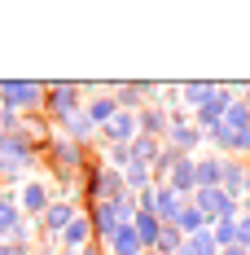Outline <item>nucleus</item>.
I'll return each instance as SVG.
<instances>
[{
    "label": "nucleus",
    "instance_id": "nucleus-18",
    "mask_svg": "<svg viewBox=\"0 0 250 255\" xmlns=\"http://www.w3.org/2000/svg\"><path fill=\"white\" fill-rule=\"evenodd\" d=\"M83 115H88V124L101 132V128H105L114 115H119V106H114V97H92V102L83 106Z\"/></svg>",
    "mask_w": 250,
    "mask_h": 255
},
{
    "label": "nucleus",
    "instance_id": "nucleus-11",
    "mask_svg": "<svg viewBox=\"0 0 250 255\" xmlns=\"http://www.w3.org/2000/svg\"><path fill=\"white\" fill-rule=\"evenodd\" d=\"M136 128H141V136H154V141H163V136H167V128H171V115H167L158 102H150L141 115H136Z\"/></svg>",
    "mask_w": 250,
    "mask_h": 255
},
{
    "label": "nucleus",
    "instance_id": "nucleus-15",
    "mask_svg": "<svg viewBox=\"0 0 250 255\" xmlns=\"http://www.w3.org/2000/svg\"><path fill=\"white\" fill-rule=\"evenodd\" d=\"M49 203H53V198H49V189H44L40 180H31V185L22 189V211L31 216V220H40V216L49 211Z\"/></svg>",
    "mask_w": 250,
    "mask_h": 255
},
{
    "label": "nucleus",
    "instance_id": "nucleus-31",
    "mask_svg": "<svg viewBox=\"0 0 250 255\" xmlns=\"http://www.w3.org/2000/svg\"><path fill=\"white\" fill-rule=\"evenodd\" d=\"M237 102H242V106H246V110H250V84H246V88H242V97H237Z\"/></svg>",
    "mask_w": 250,
    "mask_h": 255
},
{
    "label": "nucleus",
    "instance_id": "nucleus-29",
    "mask_svg": "<svg viewBox=\"0 0 250 255\" xmlns=\"http://www.w3.org/2000/svg\"><path fill=\"white\" fill-rule=\"evenodd\" d=\"M233 154H237V158H250V124L237 132V145H233Z\"/></svg>",
    "mask_w": 250,
    "mask_h": 255
},
{
    "label": "nucleus",
    "instance_id": "nucleus-14",
    "mask_svg": "<svg viewBox=\"0 0 250 255\" xmlns=\"http://www.w3.org/2000/svg\"><path fill=\"white\" fill-rule=\"evenodd\" d=\"M105 247H110V255H141V251H145L132 225H119V229L110 233V242H105Z\"/></svg>",
    "mask_w": 250,
    "mask_h": 255
},
{
    "label": "nucleus",
    "instance_id": "nucleus-21",
    "mask_svg": "<svg viewBox=\"0 0 250 255\" xmlns=\"http://www.w3.org/2000/svg\"><path fill=\"white\" fill-rule=\"evenodd\" d=\"M127 154H132V163H141V167H154V158L163 154V145H158L154 136H136V141L127 145Z\"/></svg>",
    "mask_w": 250,
    "mask_h": 255
},
{
    "label": "nucleus",
    "instance_id": "nucleus-28",
    "mask_svg": "<svg viewBox=\"0 0 250 255\" xmlns=\"http://www.w3.org/2000/svg\"><path fill=\"white\" fill-rule=\"evenodd\" d=\"M237 251H250V216H237Z\"/></svg>",
    "mask_w": 250,
    "mask_h": 255
},
{
    "label": "nucleus",
    "instance_id": "nucleus-24",
    "mask_svg": "<svg viewBox=\"0 0 250 255\" xmlns=\"http://www.w3.org/2000/svg\"><path fill=\"white\" fill-rule=\"evenodd\" d=\"M180 242H184V238H180V229L163 225V233H158V242H154L150 251H154V255H175V251H180Z\"/></svg>",
    "mask_w": 250,
    "mask_h": 255
},
{
    "label": "nucleus",
    "instance_id": "nucleus-33",
    "mask_svg": "<svg viewBox=\"0 0 250 255\" xmlns=\"http://www.w3.org/2000/svg\"><path fill=\"white\" fill-rule=\"evenodd\" d=\"M0 255H13V247H4V242H0Z\"/></svg>",
    "mask_w": 250,
    "mask_h": 255
},
{
    "label": "nucleus",
    "instance_id": "nucleus-16",
    "mask_svg": "<svg viewBox=\"0 0 250 255\" xmlns=\"http://www.w3.org/2000/svg\"><path fill=\"white\" fill-rule=\"evenodd\" d=\"M132 229H136V238H141V247L150 251L154 242H158V233H163V220H158L154 211H136V216H132Z\"/></svg>",
    "mask_w": 250,
    "mask_h": 255
},
{
    "label": "nucleus",
    "instance_id": "nucleus-37",
    "mask_svg": "<svg viewBox=\"0 0 250 255\" xmlns=\"http://www.w3.org/2000/svg\"><path fill=\"white\" fill-rule=\"evenodd\" d=\"M246 167H250V163H246Z\"/></svg>",
    "mask_w": 250,
    "mask_h": 255
},
{
    "label": "nucleus",
    "instance_id": "nucleus-36",
    "mask_svg": "<svg viewBox=\"0 0 250 255\" xmlns=\"http://www.w3.org/2000/svg\"><path fill=\"white\" fill-rule=\"evenodd\" d=\"M141 255H154V251H141Z\"/></svg>",
    "mask_w": 250,
    "mask_h": 255
},
{
    "label": "nucleus",
    "instance_id": "nucleus-6",
    "mask_svg": "<svg viewBox=\"0 0 250 255\" xmlns=\"http://www.w3.org/2000/svg\"><path fill=\"white\" fill-rule=\"evenodd\" d=\"M220 189H224L233 203H242V198L250 194V167H246V158H237V154H233V158H224V172H220Z\"/></svg>",
    "mask_w": 250,
    "mask_h": 255
},
{
    "label": "nucleus",
    "instance_id": "nucleus-8",
    "mask_svg": "<svg viewBox=\"0 0 250 255\" xmlns=\"http://www.w3.org/2000/svg\"><path fill=\"white\" fill-rule=\"evenodd\" d=\"M233 97H237V93H233V88H224V84H220V88H215V93H211V102L206 106H198V132H206V128L211 124H220V119H224V110H228V102H233Z\"/></svg>",
    "mask_w": 250,
    "mask_h": 255
},
{
    "label": "nucleus",
    "instance_id": "nucleus-5",
    "mask_svg": "<svg viewBox=\"0 0 250 255\" xmlns=\"http://www.w3.org/2000/svg\"><path fill=\"white\" fill-rule=\"evenodd\" d=\"M44 106H49L57 119H75L79 110H83L75 84H49V88H44Z\"/></svg>",
    "mask_w": 250,
    "mask_h": 255
},
{
    "label": "nucleus",
    "instance_id": "nucleus-4",
    "mask_svg": "<svg viewBox=\"0 0 250 255\" xmlns=\"http://www.w3.org/2000/svg\"><path fill=\"white\" fill-rule=\"evenodd\" d=\"M44 106V84H0V110H31Z\"/></svg>",
    "mask_w": 250,
    "mask_h": 255
},
{
    "label": "nucleus",
    "instance_id": "nucleus-34",
    "mask_svg": "<svg viewBox=\"0 0 250 255\" xmlns=\"http://www.w3.org/2000/svg\"><path fill=\"white\" fill-rule=\"evenodd\" d=\"M40 255H57V251H40Z\"/></svg>",
    "mask_w": 250,
    "mask_h": 255
},
{
    "label": "nucleus",
    "instance_id": "nucleus-35",
    "mask_svg": "<svg viewBox=\"0 0 250 255\" xmlns=\"http://www.w3.org/2000/svg\"><path fill=\"white\" fill-rule=\"evenodd\" d=\"M0 203H4V189H0Z\"/></svg>",
    "mask_w": 250,
    "mask_h": 255
},
{
    "label": "nucleus",
    "instance_id": "nucleus-9",
    "mask_svg": "<svg viewBox=\"0 0 250 255\" xmlns=\"http://www.w3.org/2000/svg\"><path fill=\"white\" fill-rule=\"evenodd\" d=\"M193 163H198V158H189V154L175 158L171 176H167V189H171L175 198H193V189H198V180H193Z\"/></svg>",
    "mask_w": 250,
    "mask_h": 255
},
{
    "label": "nucleus",
    "instance_id": "nucleus-30",
    "mask_svg": "<svg viewBox=\"0 0 250 255\" xmlns=\"http://www.w3.org/2000/svg\"><path fill=\"white\" fill-rule=\"evenodd\" d=\"M75 255H101V247H97V242H88V247H79Z\"/></svg>",
    "mask_w": 250,
    "mask_h": 255
},
{
    "label": "nucleus",
    "instance_id": "nucleus-22",
    "mask_svg": "<svg viewBox=\"0 0 250 255\" xmlns=\"http://www.w3.org/2000/svg\"><path fill=\"white\" fill-rule=\"evenodd\" d=\"M215 88H220V84H206V79H202V84H180V102L189 106V110H198V106L211 102V93H215Z\"/></svg>",
    "mask_w": 250,
    "mask_h": 255
},
{
    "label": "nucleus",
    "instance_id": "nucleus-27",
    "mask_svg": "<svg viewBox=\"0 0 250 255\" xmlns=\"http://www.w3.org/2000/svg\"><path fill=\"white\" fill-rule=\"evenodd\" d=\"M105 158H110V163H114V172H119V167H127V163H132V154H127V145H105Z\"/></svg>",
    "mask_w": 250,
    "mask_h": 255
},
{
    "label": "nucleus",
    "instance_id": "nucleus-3",
    "mask_svg": "<svg viewBox=\"0 0 250 255\" xmlns=\"http://www.w3.org/2000/svg\"><path fill=\"white\" fill-rule=\"evenodd\" d=\"M49 163L57 176H75V172H83V145L71 136H57V141H49Z\"/></svg>",
    "mask_w": 250,
    "mask_h": 255
},
{
    "label": "nucleus",
    "instance_id": "nucleus-19",
    "mask_svg": "<svg viewBox=\"0 0 250 255\" xmlns=\"http://www.w3.org/2000/svg\"><path fill=\"white\" fill-rule=\"evenodd\" d=\"M175 255H220V247H215L211 229H198V233H189V238L180 242V251H175Z\"/></svg>",
    "mask_w": 250,
    "mask_h": 255
},
{
    "label": "nucleus",
    "instance_id": "nucleus-13",
    "mask_svg": "<svg viewBox=\"0 0 250 255\" xmlns=\"http://www.w3.org/2000/svg\"><path fill=\"white\" fill-rule=\"evenodd\" d=\"M220 172H224V158H220V154L198 158V163H193V180H198V189H220Z\"/></svg>",
    "mask_w": 250,
    "mask_h": 255
},
{
    "label": "nucleus",
    "instance_id": "nucleus-1",
    "mask_svg": "<svg viewBox=\"0 0 250 255\" xmlns=\"http://www.w3.org/2000/svg\"><path fill=\"white\" fill-rule=\"evenodd\" d=\"M83 189H88V198H92V203H114V198H127L123 172L101 167V163H88V167H83Z\"/></svg>",
    "mask_w": 250,
    "mask_h": 255
},
{
    "label": "nucleus",
    "instance_id": "nucleus-23",
    "mask_svg": "<svg viewBox=\"0 0 250 255\" xmlns=\"http://www.w3.org/2000/svg\"><path fill=\"white\" fill-rule=\"evenodd\" d=\"M220 124L228 128V132H242V128L250 124V110L242 102H237V97H233V102H228V110H224V119H220Z\"/></svg>",
    "mask_w": 250,
    "mask_h": 255
},
{
    "label": "nucleus",
    "instance_id": "nucleus-7",
    "mask_svg": "<svg viewBox=\"0 0 250 255\" xmlns=\"http://www.w3.org/2000/svg\"><path fill=\"white\" fill-rule=\"evenodd\" d=\"M163 141H167V150L189 154V158H193V150L202 145V132H198L193 124H180V119H171V128H167V136H163Z\"/></svg>",
    "mask_w": 250,
    "mask_h": 255
},
{
    "label": "nucleus",
    "instance_id": "nucleus-20",
    "mask_svg": "<svg viewBox=\"0 0 250 255\" xmlns=\"http://www.w3.org/2000/svg\"><path fill=\"white\" fill-rule=\"evenodd\" d=\"M171 229H180V238H189V233H198L206 229V220H202V211L193 203H180V211H175V225Z\"/></svg>",
    "mask_w": 250,
    "mask_h": 255
},
{
    "label": "nucleus",
    "instance_id": "nucleus-17",
    "mask_svg": "<svg viewBox=\"0 0 250 255\" xmlns=\"http://www.w3.org/2000/svg\"><path fill=\"white\" fill-rule=\"evenodd\" d=\"M71 220H75V203H49V211H44L35 225H44L49 233H62Z\"/></svg>",
    "mask_w": 250,
    "mask_h": 255
},
{
    "label": "nucleus",
    "instance_id": "nucleus-12",
    "mask_svg": "<svg viewBox=\"0 0 250 255\" xmlns=\"http://www.w3.org/2000/svg\"><path fill=\"white\" fill-rule=\"evenodd\" d=\"M57 238H62V247H66L71 255H75L79 247H88V242H92V225H88V216H79V211H75V220L57 233Z\"/></svg>",
    "mask_w": 250,
    "mask_h": 255
},
{
    "label": "nucleus",
    "instance_id": "nucleus-25",
    "mask_svg": "<svg viewBox=\"0 0 250 255\" xmlns=\"http://www.w3.org/2000/svg\"><path fill=\"white\" fill-rule=\"evenodd\" d=\"M206 229H211V238H215V247H220V251L237 242V220H215V225H206Z\"/></svg>",
    "mask_w": 250,
    "mask_h": 255
},
{
    "label": "nucleus",
    "instance_id": "nucleus-10",
    "mask_svg": "<svg viewBox=\"0 0 250 255\" xmlns=\"http://www.w3.org/2000/svg\"><path fill=\"white\" fill-rule=\"evenodd\" d=\"M101 136L110 141V145H132L136 136H141V128H136V115H127V110H119L110 124L101 128Z\"/></svg>",
    "mask_w": 250,
    "mask_h": 255
},
{
    "label": "nucleus",
    "instance_id": "nucleus-32",
    "mask_svg": "<svg viewBox=\"0 0 250 255\" xmlns=\"http://www.w3.org/2000/svg\"><path fill=\"white\" fill-rule=\"evenodd\" d=\"M220 255H250V251H237V247H224Z\"/></svg>",
    "mask_w": 250,
    "mask_h": 255
},
{
    "label": "nucleus",
    "instance_id": "nucleus-26",
    "mask_svg": "<svg viewBox=\"0 0 250 255\" xmlns=\"http://www.w3.org/2000/svg\"><path fill=\"white\" fill-rule=\"evenodd\" d=\"M18 225H22V220H18V203H13V198H4V203H0V238H9Z\"/></svg>",
    "mask_w": 250,
    "mask_h": 255
},
{
    "label": "nucleus",
    "instance_id": "nucleus-2",
    "mask_svg": "<svg viewBox=\"0 0 250 255\" xmlns=\"http://www.w3.org/2000/svg\"><path fill=\"white\" fill-rule=\"evenodd\" d=\"M189 203L202 211V220H206V225H215V220H237V216H242V207L233 203L224 189H193V198H189Z\"/></svg>",
    "mask_w": 250,
    "mask_h": 255
}]
</instances>
